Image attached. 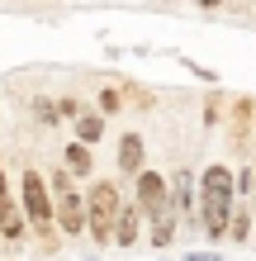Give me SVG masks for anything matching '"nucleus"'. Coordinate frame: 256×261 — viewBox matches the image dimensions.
<instances>
[{
  "label": "nucleus",
  "mask_w": 256,
  "mask_h": 261,
  "mask_svg": "<svg viewBox=\"0 0 256 261\" xmlns=\"http://www.w3.org/2000/svg\"><path fill=\"white\" fill-rule=\"evenodd\" d=\"M133 238H138V209H119V219H114V242H119V247H133Z\"/></svg>",
  "instance_id": "nucleus-7"
},
{
  "label": "nucleus",
  "mask_w": 256,
  "mask_h": 261,
  "mask_svg": "<svg viewBox=\"0 0 256 261\" xmlns=\"http://www.w3.org/2000/svg\"><path fill=\"white\" fill-rule=\"evenodd\" d=\"M24 214H29V219H34V228H48V223H52L48 186H43V176H34V171L24 176Z\"/></svg>",
  "instance_id": "nucleus-5"
},
{
  "label": "nucleus",
  "mask_w": 256,
  "mask_h": 261,
  "mask_svg": "<svg viewBox=\"0 0 256 261\" xmlns=\"http://www.w3.org/2000/svg\"><path fill=\"white\" fill-rule=\"evenodd\" d=\"M251 190H256V180H251Z\"/></svg>",
  "instance_id": "nucleus-14"
},
{
  "label": "nucleus",
  "mask_w": 256,
  "mask_h": 261,
  "mask_svg": "<svg viewBox=\"0 0 256 261\" xmlns=\"http://www.w3.org/2000/svg\"><path fill=\"white\" fill-rule=\"evenodd\" d=\"M19 228H24V219H19V209H14V204H5V199H0V233H5V238H19Z\"/></svg>",
  "instance_id": "nucleus-8"
},
{
  "label": "nucleus",
  "mask_w": 256,
  "mask_h": 261,
  "mask_svg": "<svg viewBox=\"0 0 256 261\" xmlns=\"http://www.w3.org/2000/svg\"><path fill=\"white\" fill-rule=\"evenodd\" d=\"M119 171L143 176V138L138 133H124V143H119Z\"/></svg>",
  "instance_id": "nucleus-6"
},
{
  "label": "nucleus",
  "mask_w": 256,
  "mask_h": 261,
  "mask_svg": "<svg viewBox=\"0 0 256 261\" xmlns=\"http://www.w3.org/2000/svg\"><path fill=\"white\" fill-rule=\"evenodd\" d=\"M233 219V171L228 166H209L204 171V228L209 238H223Z\"/></svg>",
  "instance_id": "nucleus-2"
},
{
  "label": "nucleus",
  "mask_w": 256,
  "mask_h": 261,
  "mask_svg": "<svg viewBox=\"0 0 256 261\" xmlns=\"http://www.w3.org/2000/svg\"><path fill=\"white\" fill-rule=\"evenodd\" d=\"M52 190H57V223H62V233L76 238L86 228V199L71 190V176H52Z\"/></svg>",
  "instance_id": "nucleus-4"
},
{
  "label": "nucleus",
  "mask_w": 256,
  "mask_h": 261,
  "mask_svg": "<svg viewBox=\"0 0 256 261\" xmlns=\"http://www.w3.org/2000/svg\"><path fill=\"white\" fill-rule=\"evenodd\" d=\"M0 199H5V176H0Z\"/></svg>",
  "instance_id": "nucleus-13"
},
{
  "label": "nucleus",
  "mask_w": 256,
  "mask_h": 261,
  "mask_svg": "<svg viewBox=\"0 0 256 261\" xmlns=\"http://www.w3.org/2000/svg\"><path fill=\"white\" fill-rule=\"evenodd\" d=\"M228 233H233V238H247V233H251V214H247V209H237L233 219H228Z\"/></svg>",
  "instance_id": "nucleus-10"
},
{
  "label": "nucleus",
  "mask_w": 256,
  "mask_h": 261,
  "mask_svg": "<svg viewBox=\"0 0 256 261\" xmlns=\"http://www.w3.org/2000/svg\"><path fill=\"white\" fill-rule=\"evenodd\" d=\"M100 110H104V114L119 110V90H104V95H100Z\"/></svg>",
  "instance_id": "nucleus-12"
},
{
  "label": "nucleus",
  "mask_w": 256,
  "mask_h": 261,
  "mask_svg": "<svg viewBox=\"0 0 256 261\" xmlns=\"http://www.w3.org/2000/svg\"><path fill=\"white\" fill-rule=\"evenodd\" d=\"M67 166H71V171H76V176H86L90 171V152L76 143V147H67Z\"/></svg>",
  "instance_id": "nucleus-9"
},
{
  "label": "nucleus",
  "mask_w": 256,
  "mask_h": 261,
  "mask_svg": "<svg viewBox=\"0 0 256 261\" xmlns=\"http://www.w3.org/2000/svg\"><path fill=\"white\" fill-rule=\"evenodd\" d=\"M119 209H124V204H119V190L114 186H90V195H86V228L95 233L100 247H109Z\"/></svg>",
  "instance_id": "nucleus-3"
},
{
  "label": "nucleus",
  "mask_w": 256,
  "mask_h": 261,
  "mask_svg": "<svg viewBox=\"0 0 256 261\" xmlns=\"http://www.w3.org/2000/svg\"><path fill=\"white\" fill-rule=\"evenodd\" d=\"M138 199H143L147 219H152V242H157V247H166L171 233H176V209H171L166 180H161L157 171H143L138 176Z\"/></svg>",
  "instance_id": "nucleus-1"
},
{
  "label": "nucleus",
  "mask_w": 256,
  "mask_h": 261,
  "mask_svg": "<svg viewBox=\"0 0 256 261\" xmlns=\"http://www.w3.org/2000/svg\"><path fill=\"white\" fill-rule=\"evenodd\" d=\"M76 128H81V138H86V143H95V138L104 133V124H100V119H95V114H86V119H81V124H76Z\"/></svg>",
  "instance_id": "nucleus-11"
}]
</instances>
